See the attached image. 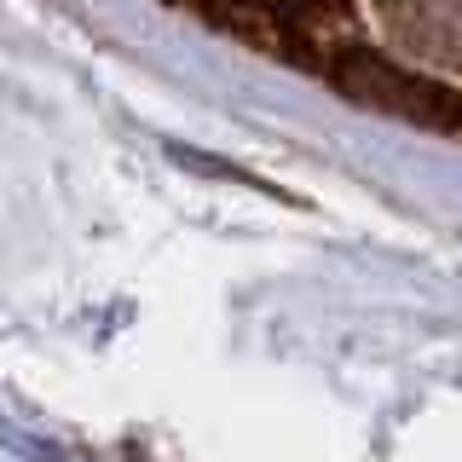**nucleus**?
Returning a JSON list of instances; mask_svg holds the SVG:
<instances>
[{
    "instance_id": "1",
    "label": "nucleus",
    "mask_w": 462,
    "mask_h": 462,
    "mask_svg": "<svg viewBox=\"0 0 462 462\" xmlns=\"http://www.w3.org/2000/svg\"><path fill=\"white\" fill-rule=\"evenodd\" d=\"M341 93L365 98V105L387 110V116H404V122H422V127H462V98L451 87L416 76V69H399L393 58H375L365 47H346L336 64H329Z\"/></svg>"
}]
</instances>
